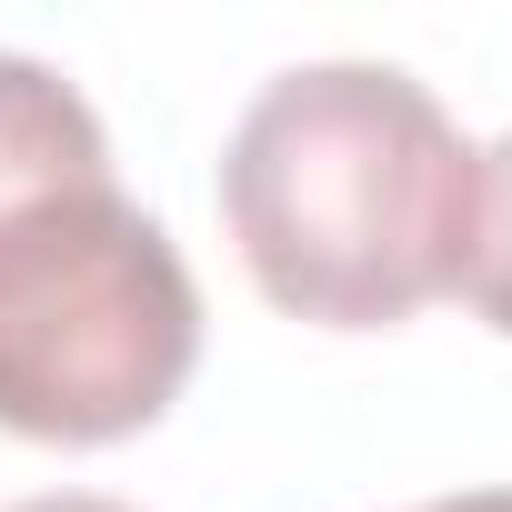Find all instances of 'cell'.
I'll list each match as a JSON object with an SVG mask.
<instances>
[{
  "instance_id": "3957f363",
  "label": "cell",
  "mask_w": 512,
  "mask_h": 512,
  "mask_svg": "<svg viewBox=\"0 0 512 512\" xmlns=\"http://www.w3.org/2000/svg\"><path fill=\"white\" fill-rule=\"evenodd\" d=\"M111 191V141L101 111L31 51H0V231L41 201Z\"/></svg>"
},
{
  "instance_id": "7a4b0ae2",
  "label": "cell",
  "mask_w": 512,
  "mask_h": 512,
  "mask_svg": "<svg viewBox=\"0 0 512 512\" xmlns=\"http://www.w3.org/2000/svg\"><path fill=\"white\" fill-rule=\"evenodd\" d=\"M201 292L181 241L111 181L0 231V432L121 442L181 402Z\"/></svg>"
},
{
  "instance_id": "6da1fadb",
  "label": "cell",
  "mask_w": 512,
  "mask_h": 512,
  "mask_svg": "<svg viewBox=\"0 0 512 512\" xmlns=\"http://www.w3.org/2000/svg\"><path fill=\"white\" fill-rule=\"evenodd\" d=\"M472 141L392 61H302L251 91L221 151V221L272 312L392 332L452 292Z\"/></svg>"
},
{
  "instance_id": "277c9868",
  "label": "cell",
  "mask_w": 512,
  "mask_h": 512,
  "mask_svg": "<svg viewBox=\"0 0 512 512\" xmlns=\"http://www.w3.org/2000/svg\"><path fill=\"white\" fill-rule=\"evenodd\" d=\"M452 292L512 332V131L492 151H472V211H462V262H452Z\"/></svg>"
},
{
  "instance_id": "5b68a950",
  "label": "cell",
  "mask_w": 512,
  "mask_h": 512,
  "mask_svg": "<svg viewBox=\"0 0 512 512\" xmlns=\"http://www.w3.org/2000/svg\"><path fill=\"white\" fill-rule=\"evenodd\" d=\"M11 512H131V502H111V492H31Z\"/></svg>"
},
{
  "instance_id": "8992f818",
  "label": "cell",
  "mask_w": 512,
  "mask_h": 512,
  "mask_svg": "<svg viewBox=\"0 0 512 512\" xmlns=\"http://www.w3.org/2000/svg\"><path fill=\"white\" fill-rule=\"evenodd\" d=\"M412 512H512V492L492 482V492H442V502H412Z\"/></svg>"
}]
</instances>
